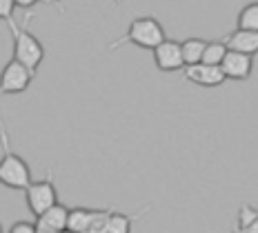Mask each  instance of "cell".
<instances>
[{"mask_svg": "<svg viewBox=\"0 0 258 233\" xmlns=\"http://www.w3.org/2000/svg\"><path fill=\"white\" fill-rule=\"evenodd\" d=\"M96 215V209H87V207H76L69 209L67 213V231L72 233H85V229L91 224Z\"/></svg>", "mask_w": 258, "mask_h": 233, "instance_id": "cell-11", "label": "cell"}, {"mask_svg": "<svg viewBox=\"0 0 258 233\" xmlns=\"http://www.w3.org/2000/svg\"><path fill=\"white\" fill-rule=\"evenodd\" d=\"M185 78L189 83L198 85V87H220L225 85V75L220 71V67H209V64H191V67H185L182 69Z\"/></svg>", "mask_w": 258, "mask_h": 233, "instance_id": "cell-8", "label": "cell"}, {"mask_svg": "<svg viewBox=\"0 0 258 233\" xmlns=\"http://www.w3.org/2000/svg\"><path fill=\"white\" fill-rule=\"evenodd\" d=\"M9 233H36V224L34 222H27V220L16 222L12 229H9Z\"/></svg>", "mask_w": 258, "mask_h": 233, "instance_id": "cell-19", "label": "cell"}, {"mask_svg": "<svg viewBox=\"0 0 258 233\" xmlns=\"http://www.w3.org/2000/svg\"><path fill=\"white\" fill-rule=\"evenodd\" d=\"M220 71H223L225 80H247L254 71V58L236 51H227V56L220 62Z\"/></svg>", "mask_w": 258, "mask_h": 233, "instance_id": "cell-7", "label": "cell"}, {"mask_svg": "<svg viewBox=\"0 0 258 233\" xmlns=\"http://www.w3.org/2000/svg\"><path fill=\"white\" fill-rule=\"evenodd\" d=\"M205 45H207V40H201V38H187L185 42H180V53H182L185 67H191V64L201 62Z\"/></svg>", "mask_w": 258, "mask_h": 233, "instance_id": "cell-12", "label": "cell"}, {"mask_svg": "<svg viewBox=\"0 0 258 233\" xmlns=\"http://www.w3.org/2000/svg\"><path fill=\"white\" fill-rule=\"evenodd\" d=\"M34 75H31L20 62H16L14 58L3 67L0 71V96L3 94H23L27 87L31 85Z\"/></svg>", "mask_w": 258, "mask_h": 233, "instance_id": "cell-5", "label": "cell"}, {"mask_svg": "<svg viewBox=\"0 0 258 233\" xmlns=\"http://www.w3.org/2000/svg\"><path fill=\"white\" fill-rule=\"evenodd\" d=\"M225 56H227V47H225L220 40H209L205 45V51H203L201 62L209 64V67H220V62H223Z\"/></svg>", "mask_w": 258, "mask_h": 233, "instance_id": "cell-15", "label": "cell"}, {"mask_svg": "<svg viewBox=\"0 0 258 233\" xmlns=\"http://www.w3.org/2000/svg\"><path fill=\"white\" fill-rule=\"evenodd\" d=\"M109 215H111V209H96L94 220H91V224L85 229V233H105Z\"/></svg>", "mask_w": 258, "mask_h": 233, "instance_id": "cell-17", "label": "cell"}, {"mask_svg": "<svg viewBox=\"0 0 258 233\" xmlns=\"http://www.w3.org/2000/svg\"><path fill=\"white\" fill-rule=\"evenodd\" d=\"M60 233H72V231H67V229H64V231H60Z\"/></svg>", "mask_w": 258, "mask_h": 233, "instance_id": "cell-23", "label": "cell"}, {"mask_svg": "<svg viewBox=\"0 0 258 233\" xmlns=\"http://www.w3.org/2000/svg\"><path fill=\"white\" fill-rule=\"evenodd\" d=\"M7 25H9V31H12V38H14V60L23 64L31 75H36L42 58H45V47H42V42L27 29V23L18 25L12 18V20H7Z\"/></svg>", "mask_w": 258, "mask_h": 233, "instance_id": "cell-2", "label": "cell"}, {"mask_svg": "<svg viewBox=\"0 0 258 233\" xmlns=\"http://www.w3.org/2000/svg\"><path fill=\"white\" fill-rule=\"evenodd\" d=\"M236 29L258 34V3H249V5H245V7L240 9L238 25H236Z\"/></svg>", "mask_w": 258, "mask_h": 233, "instance_id": "cell-14", "label": "cell"}, {"mask_svg": "<svg viewBox=\"0 0 258 233\" xmlns=\"http://www.w3.org/2000/svg\"><path fill=\"white\" fill-rule=\"evenodd\" d=\"M34 224H36V233H56V231L47 229V226H42V224H38V222H34Z\"/></svg>", "mask_w": 258, "mask_h": 233, "instance_id": "cell-21", "label": "cell"}, {"mask_svg": "<svg viewBox=\"0 0 258 233\" xmlns=\"http://www.w3.org/2000/svg\"><path fill=\"white\" fill-rule=\"evenodd\" d=\"M258 218V209H254L251 204H240V209H238V218H236V229L238 231H243L247 229V226L251 224Z\"/></svg>", "mask_w": 258, "mask_h": 233, "instance_id": "cell-16", "label": "cell"}, {"mask_svg": "<svg viewBox=\"0 0 258 233\" xmlns=\"http://www.w3.org/2000/svg\"><path fill=\"white\" fill-rule=\"evenodd\" d=\"M0 233H3V226H0Z\"/></svg>", "mask_w": 258, "mask_h": 233, "instance_id": "cell-24", "label": "cell"}, {"mask_svg": "<svg viewBox=\"0 0 258 233\" xmlns=\"http://www.w3.org/2000/svg\"><path fill=\"white\" fill-rule=\"evenodd\" d=\"M154 62L158 67V71H180L185 69V62H182V53H180V42L176 40H165L160 42L154 49Z\"/></svg>", "mask_w": 258, "mask_h": 233, "instance_id": "cell-6", "label": "cell"}, {"mask_svg": "<svg viewBox=\"0 0 258 233\" xmlns=\"http://www.w3.org/2000/svg\"><path fill=\"white\" fill-rule=\"evenodd\" d=\"M67 213H69V209L64 207V204L56 202L51 209H47L40 218H36V222L42 224V226H47V229L60 233V231L67 229Z\"/></svg>", "mask_w": 258, "mask_h": 233, "instance_id": "cell-10", "label": "cell"}, {"mask_svg": "<svg viewBox=\"0 0 258 233\" xmlns=\"http://www.w3.org/2000/svg\"><path fill=\"white\" fill-rule=\"evenodd\" d=\"M141 218V213L136 215H127V213H118V211H111L109 220H107V229L105 233H132L134 220Z\"/></svg>", "mask_w": 258, "mask_h": 233, "instance_id": "cell-13", "label": "cell"}, {"mask_svg": "<svg viewBox=\"0 0 258 233\" xmlns=\"http://www.w3.org/2000/svg\"><path fill=\"white\" fill-rule=\"evenodd\" d=\"M227 51H236V53H243V56L254 58L258 53V34H251V31H240L234 29L232 34L220 38Z\"/></svg>", "mask_w": 258, "mask_h": 233, "instance_id": "cell-9", "label": "cell"}, {"mask_svg": "<svg viewBox=\"0 0 258 233\" xmlns=\"http://www.w3.org/2000/svg\"><path fill=\"white\" fill-rule=\"evenodd\" d=\"M165 40H167V36H165L163 25H160L156 18H152V16H147V18L132 20L129 27H127V31H125V36L118 38L116 42H111L109 49H118L120 45L132 42V45L141 47V49H152L154 51L156 47Z\"/></svg>", "mask_w": 258, "mask_h": 233, "instance_id": "cell-3", "label": "cell"}, {"mask_svg": "<svg viewBox=\"0 0 258 233\" xmlns=\"http://www.w3.org/2000/svg\"><path fill=\"white\" fill-rule=\"evenodd\" d=\"M240 233H258V218H256L254 222H251V224L247 226V229H243V231H240Z\"/></svg>", "mask_w": 258, "mask_h": 233, "instance_id": "cell-20", "label": "cell"}, {"mask_svg": "<svg viewBox=\"0 0 258 233\" xmlns=\"http://www.w3.org/2000/svg\"><path fill=\"white\" fill-rule=\"evenodd\" d=\"M16 9V0H0V20H12Z\"/></svg>", "mask_w": 258, "mask_h": 233, "instance_id": "cell-18", "label": "cell"}, {"mask_svg": "<svg viewBox=\"0 0 258 233\" xmlns=\"http://www.w3.org/2000/svg\"><path fill=\"white\" fill-rule=\"evenodd\" d=\"M25 200H27V207L34 213V218H40L47 209H51L53 204L58 202V189L53 184L51 171L47 173L45 180L38 182H31L29 187L25 189Z\"/></svg>", "mask_w": 258, "mask_h": 233, "instance_id": "cell-4", "label": "cell"}, {"mask_svg": "<svg viewBox=\"0 0 258 233\" xmlns=\"http://www.w3.org/2000/svg\"><path fill=\"white\" fill-rule=\"evenodd\" d=\"M232 233H240V231H238V229H236V226H234V231H232Z\"/></svg>", "mask_w": 258, "mask_h": 233, "instance_id": "cell-22", "label": "cell"}, {"mask_svg": "<svg viewBox=\"0 0 258 233\" xmlns=\"http://www.w3.org/2000/svg\"><path fill=\"white\" fill-rule=\"evenodd\" d=\"M0 147H3V158H0V184L16 191H25L31 184V171L29 165L20 158L16 151H12L9 135L0 122Z\"/></svg>", "mask_w": 258, "mask_h": 233, "instance_id": "cell-1", "label": "cell"}]
</instances>
